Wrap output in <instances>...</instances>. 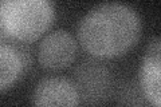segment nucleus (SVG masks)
<instances>
[{"instance_id": "nucleus-1", "label": "nucleus", "mask_w": 161, "mask_h": 107, "mask_svg": "<svg viewBox=\"0 0 161 107\" xmlns=\"http://www.w3.org/2000/svg\"><path fill=\"white\" fill-rule=\"evenodd\" d=\"M142 22L137 11L121 2L94 7L78 25V40L89 55L97 59L119 58L140 40Z\"/></svg>"}, {"instance_id": "nucleus-2", "label": "nucleus", "mask_w": 161, "mask_h": 107, "mask_svg": "<svg viewBox=\"0 0 161 107\" xmlns=\"http://www.w3.org/2000/svg\"><path fill=\"white\" fill-rule=\"evenodd\" d=\"M54 20L53 0H0V29L16 42L38 40L51 28Z\"/></svg>"}, {"instance_id": "nucleus-3", "label": "nucleus", "mask_w": 161, "mask_h": 107, "mask_svg": "<svg viewBox=\"0 0 161 107\" xmlns=\"http://www.w3.org/2000/svg\"><path fill=\"white\" fill-rule=\"evenodd\" d=\"M74 84L82 103L101 104L112 93V75L105 66L89 60L74 71Z\"/></svg>"}, {"instance_id": "nucleus-4", "label": "nucleus", "mask_w": 161, "mask_h": 107, "mask_svg": "<svg viewBox=\"0 0 161 107\" xmlns=\"http://www.w3.org/2000/svg\"><path fill=\"white\" fill-rule=\"evenodd\" d=\"M77 42L67 31L58 29L48 34L38 48V60L43 68L59 71L67 68L77 58Z\"/></svg>"}, {"instance_id": "nucleus-5", "label": "nucleus", "mask_w": 161, "mask_h": 107, "mask_svg": "<svg viewBox=\"0 0 161 107\" xmlns=\"http://www.w3.org/2000/svg\"><path fill=\"white\" fill-rule=\"evenodd\" d=\"M80 103L74 82L66 78H46L36 84L32 94V104L43 107H73Z\"/></svg>"}, {"instance_id": "nucleus-6", "label": "nucleus", "mask_w": 161, "mask_h": 107, "mask_svg": "<svg viewBox=\"0 0 161 107\" xmlns=\"http://www.w3.org/2000/svg\"><path fill=\"white\" fill-rule=\"evenodd\" d=\"M161 40L154 36L149 42L140 68V86L145 99L152 106L161 104Z\"/></svg>"}, {"instance_id": "nucleus-7", "label": "nucleus", "mask_w": 161, "mask_h": 107, "mask_svg": "<svg viewBox=\"0 0 161 107\" xmlns=\"http://www.w3.org/2000/svg\"><path fill=\"white\" fill-rule=\"evenodd\" d=\"M23 54L15 45L0 43V93H4L19 80L24 70Z\"/></svg>"}]
</instances>
